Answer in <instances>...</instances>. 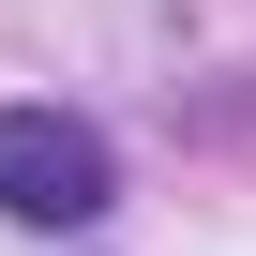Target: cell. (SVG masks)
Instances as JSON below:
<instances>
[{"label":"cell","instance_id":"obj_1","mask_svg":"<svg viewBox=\"0 0 256 256\" xmlns=\"http://www.w3.org/2000/svg\"><path fill=\"white\" fill-rule=\"evenodd\" d=\"M0 211L16 226H90L106 211V136L60 106H0Z\"/></svg>","mask_w":256,"mask_h":256}]
</instances>
